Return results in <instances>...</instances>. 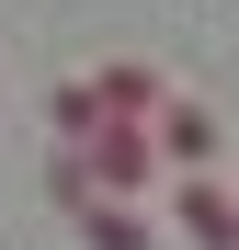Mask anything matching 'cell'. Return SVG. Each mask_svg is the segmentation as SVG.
Listing matches in <instances>:
<instances>
[{
    "label": "cell",
    "mask_w": 239,
    "mask_h": 250,
    "mask_svg": "<svg viewBox=\"0 0 239 250\" xmlns=\"http://www.w3.org/2000/svg\"><path fill=\"white\" fill-rule=\"evenodd\" d=\"M159 148H171V159H182V171H217V114L171 91V103H159Z\"/></svg>",
    "instance_id": "2"
},
{
    "label": "cell",
    "mask_w": 239,
    "mask_h": 250,
    "mask_svg": "<svg viewBox=\"0 0 239 250\" xmlns=\"http://www.w3.org/2000/svg\"><path fill=\"white\" fill-rule=\"evenodd\" d=\"M171 205H182V228L205 239V250H239V193H228L217 171H182V193H171Z\"/></svg>",
    "instance_id": "1"
}]
</instances>
